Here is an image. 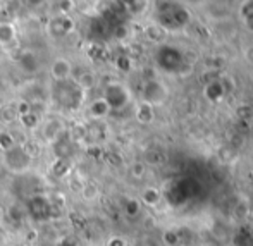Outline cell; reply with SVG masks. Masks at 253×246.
<instances>
[{
	"label": "cell",
	"mask_w": 253,
	"mask_h": 246,
	"mask_svg": "<svg viewBox=\"0 0 253 246\" xmlns=\"http://www.w3.org/2000/svg\"><path fill=\"white\" fill-rule=\"evenodd\" d=\"M155 21L166 30H181L190 21V14L176 0H155L153 5Z\"/></svg>",
	"instance_id": "cell-1"
},
{
	"label": "cell",
	"mask_w": 253,
	"mask_h": 246,
	"mask_svg": "<svg viewBox=\"0 0 253 246\" xmlns=\"http://www.w3.org/2000/svg\"><path fill=\"white\" fill-rule=\"evenodd\" d=\"M50 97L55 105L64 110H78L84 102V90L76 83V80L53 81Z\"/></svg>",
	"instance_id": "cell-2"
},
{
	"label": "cell",
	"mask_w": 253,
	"mask_h": 246,
	"mask_svg": "<svg viewBox=\"0 0 253 246\" xmlns=\"http://www.w3.org/2000/svg\"><path fill=\"white\" fill-rule=\"evenodd\" d=\"M55 210H59L53 202L45 195H31L26 200V213L33 222H48L55 219Z\"/></svg>",
	"instance_id": "cell-3"
},
{
	"label": "cell",
	"mask_w": 253,
	"mask_h": 246,
	"mask_svg": "<svg viewBox=\"0 0 253 246\" xmlns=\"http://www.w3.org/2000/svg\"><path fill=\"white\" fill-rule=\"evenodd\" d=\"M2 164L9 172H14V174H23L26 172L28 169L31 167V162H33V157L31 153L28 152L23 145H14L12 148L5 150L2 152Z\"/></svg>",
	"instance_id": "cell-4"
},
{
	"label": "cell",
	"mask_w": 253,
	"mask_h": 246,
	"mask_svg": "<svg viewBox=\"0 0 253 246\" xmlns=\"http://www.w3.org/2000/svg\"><path fill=\"white\" fill-rule=\"evenodd\" d=\"M155 62L166 73H174V71H177L181 67L183 57H181V52L177 48L169 47V45H162L155 52Z\"/></svg>",
	"instance_id": "cell-5"
},
{
	"label": "cell",
	"mask_w": 253,
	"mask_h": 246,
	"mask_svg": "<svg viewBox=\"0 0 253 246\" xmlns=\"http://www.w3.org/2000/svg\"><path fill=\"white\" fill-rule=\"evenodd\" d=\"M103 100L109 105L110 110H119L129 103V91L124 84L121 83H110L103 90Z\"/></svg>",
	"instance_id": "cell-6"
},
{
	"label": "cell",
	"mask_w": 253,
	"mask_h": 246,
	"mask_svg": "<svg viewBox=\"0 0 253 246\" xmlns=\"http://www.w3.org/2000/svg\"><path fill=\"white\" fill-rule=\"evenodd\" d=\"M166 88L160 81H155V80H150L147 81L143 88V102L148 103V105H157V103H162L164 98H166Z\"/></svg>",
	"instance_id": "cell-7"
},
{
	"label": "cell",
	"mask_w": 253,
	"mask_h": 246,
	"mask_svg": "<svg viewBox=\"0 0 253 246\" xmlns=\"http://www.w3.org/2000/svg\"><path fill=\"white\" fill-rule=\"evenodd\" d=\"M50 76L53 81H64L73 78V64L67 59H55L50 66Z\"/></svg>",
	"instance_id": "cell-8"
},
{
	"label": "cell",
	"mask_w": 253,
	"mask_h": 246,
	"mask_svg": "<svg viewBox=\"0 0 253 246\" xmlns=\"http://www.w3.org/2000/svg\"><path fill=\"white\" fill-rule=\"evenodd\" d=\"M71 31H73V21H71L67 16H59L57 19L52 21V24H50V33L55 38L66 37V35H69Z\"/></svg>",
	"instance_id": "cell-9"
},
{
	"label": "cell",
	"mask_w": 253,
	"mask_h": 246,
	"mask_svg": "<svg viewBox=\"0 0 253 246\" xmlns=\"http://www.w3.org/2000/svg\"><path fill=\"white\" fill-rule=\"evenodd\" d=\"M17 40V30L12 23H0V45L10 47Z\"/></svg>",
	"instance_id": "cell-10"
},
{
	"label": "cell",
	"mask_w": 253,
	"mask_h": 246,
	"mask_svg": "<svg viewBox=\"0 0 253 246\" xmlns=\"http://www.w3.org/2000/svg\"><path fill=\"white\" fill-rule=\"evenodd\" d=\"M88 110H90V116L95 117V119H102V117H105L107 114L110 112L109 105H107L103 98L93 100V102L90 103V107H88Z\"/></svg>",
	"instance_id": "cell-11"
},
{
	"label": "cell",
	"mask_w": 253,
	"mask_h": 246,
	"mask_svg": "<svg viewBox=\"0 0 253 246\" xmlns=\"http://www.w3.org/2000/svg\"><path fill=\"white\" fill-rule=\"evenodd\" d=\"M160 200H162V195H160L159 190H155V188H147V190H143V193H141L140 202L148 206H155Z\"/></svg>",
	"instance_id": "cell-12"
},
{
	"label": "cell",
	"mask_w": 253,
	"mask_h": 246,
	"mask_svg": "<svg viewBox=\"0 0 253 246\" xmlns=\"http://www.w3.org/2000/svg\"><path fill=\"white\" fill-rule=\"evenodd\" d=\"M19 64L24 71H28V73H35V71H38V59H37V55L31 53V52L23 53L21 59H19Z\"/></svg>",
	"instance_id": "cell-13"
},
{
	"label": "cell",
	"mask_w": 253,
	"mask_h": 246,
	"mask_svg": "<svg viewBox=\"0 0 253 246\" xmlns=\"http://www.w3.org/2000/svg\"><path fill=\"white\" fill-rule=\"evenodd\" d=\"M123 208L127 217H136V215H140V212H141V202L134 198H127L126 202H124Z\"/></svg>",
	"instance_id": "cell-14"
},
{
	"label": "cell",
	"mask_w": 253,
	"mask_h": 246,
	"mask_svg": "<svg viewBox=\"0 0 253 246\" xmlns=\"http://www.w3.org/2000/svg\"><path fill=\"white\" fill-rule=\"evenodd\" d=\"M136 119L140 121V123H143V124L150 123V121L153 119V107L143 102L136 110Z\"/></svg>",
	"instance_id": "cell-15"
},
{
	"label": "cell",
	"mask_w": 253,
	"mask_h": 246,
	"mask_svg": "<svg viewBox=\"0 0 253 246\" xmlns=\"http://www.w3.org/2000/svg\"><path fill=\"white\" fill-rule=\"evenodd\" d=\"M19 119H21V123H23L26 127H35V126H38V124H40V117H38L31 109L28 110V112L21 114Z\"/></svg>",
	"instance_id": "cell-16"
},
{
	"label": "cell",
	"mask_w": 253,
	"mask_h": 246,
	"mask_svg": "<svg viewBox=\"0 0 253 246\" xmlns=\"http://www.w3.org/2000/svg\"><path fill=\"white\" fill-rule=\"evenodd\" d=\"M14 145H17L16 138H14L10 133H7V131H2V133H0V150L5 152V150L12 148Z\"/></svg>",
	"instance_id": "cell-17"
},
{
	"label": "cell",
	"mask_w": 253,
	"mask_h": 246,
	"mask_svg": "<svg viewBox=\"0 0 253 246\" xmlns=\"http://www.w3.org/2000/svg\"><path fill=\"white\" fill-rule=\"evenodd\" d=\"M241 14L245 16V23L250 28L253 24V0H248L243 7H241Z\"/></svg>",
	"instance_id": "cell-18"
},
{
	"label": "cell",
	"mask_w": 253,
	"mask_h": 246,
	"mask_svg": "<svg viewBox=\"0 0 253 246\" xmlns=\"http://www.w3.org/2000/svg\"><path fill=\"white\" fill-rule=\"evenodd\" d=\"M57 246H78V245H76V241H74L73 238L67 236V238H62V240L57 243Z\"/></svg>",
	"instance_id": "cell-19"
},
{
	"label": "cell",
	"mask_w": 253,
	"mask_h": 246,
	"mask_svg": "<svg viewBox=\"0 0 253 246\" xmlns=\"http://www.w3.org/2000/svg\"><path fill=\"white\" fill-rule=\"evenodd\" d=\"M107 246H127L126 243H124V240H121L119 236H114L112 240L109 241V245Z\"/></svg>",
	"instance_id": "cell-20"
},
{
	"label": "cell",
	"mask_w": 253,
	"mask_h": 246,
	"mask_svg": "<svg viewBox=\"0 0 253 246\" xmlns=\"http://www.w3.org/2000/svg\"><path fill=\"white\" fill-rule=\"evenodd\" d=\"M133 169L134 170H131V172H134V176H136V177H141L145 174V169H143V165H141V164H134Z\"/></svg>",
	"instance_id": "cell-21"
},
{
	"label": "cell",
	"mask_w": 253,
	"mask_h": 246,
	"mask_svg": "<svg viewBox=\"0 0 253 246\" xmlns=\"http://www.w3.org/2000/svg\"><path fill=\"white\" fill-rule=\"evenodd\" d=\"M250 57H253V47H250L247 50V59H250ZM252 62H253V60H252Z\"/></svg>",
	"instance_id": "cell-22"
}]
</instances>
